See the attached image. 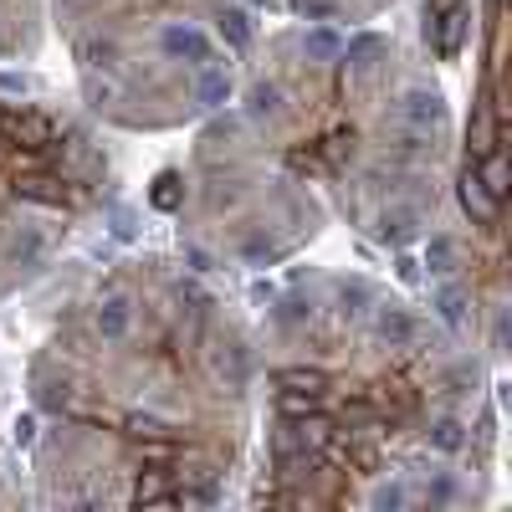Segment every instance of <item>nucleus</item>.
Returning <instances> with one entry per match:
<instances>
[{"label":"nucleus","instance_id":"dca6fc26","mask_svg":"<svg viewBox=\"0 0 512 512\" xmlns=\"http://www.w3.org/2000/svg\"><path fill=\"white\" fill-rule=\"evenodd\" d=\"M16 195H21V200H36V205H67V190H62L57 180H47V175L16 180Z\"/></svg>","mask_w":512,"mask_h":512},{"label":"nucleus","instance_id":"393cba45","mask_svg":"<svg viewBox=\"0 0 512 512\" xmlns=\"http://www.w3.org/2000/svg\"><path fill=\"white\" fill-rule=\"evenodd\" d=\"M308 52H313V57H338V36H333L328 26L308 31Z\"/></svg>","mask_w":512,"mask_h":512},{"label":"nucleus","instance_id":"c756f323","mask_svg":"<svg viewBox=\"0 0 512 512\" xmlns=\"http://www.w3.org/2000/svg\"><path fill=\"white\" fill-rule=\"evenodd\" d=\"M241 256H246V262H272V256H277V246L256 236V241H246V246H241Z\"/></svg>","mask_w":512,"mask_h":512},{"label":"nucleus","instance_id":"1a4fd4ad","mask_svg":"<svg viewBox=\"0 0 512 512\" xmlns=\"http://www.w3.org/2000/svg\"><path fill=\"white\" fill-rule=\"evenodd\" d=\"M282 88L277 82H251V93H246V113L256 118V123H277L282 118Z\"/></svg>","mask_w":512,"mask_h":512},{"label":"nucleus","instance_id":"bb28decb","mask_svg":"<svg viewBox=\"0 0 512 512\" xmlns=\"http://www.w3.org/2000/svg\"><path fill=\"white\" fill-rule=\"evenodd\" d=\"M308 313H313V308L303 303V297H287V303L277 308V323H282V328H297V323H303Z\"/></svg>","mask_w":512,"mask_h":512},{"label":"nucleus","instance_id":"39448f33","mask_svg":"<svg viewBox=\"0 0 512 512\" xmlns=\"http://www.w3.org/2000/svg\"><path fill=\"white\" fill-rule=\"evenodd\" d=\"M456 195H461V210H466V216H472L477 226H497V210H502V200H492V195H487V185L477 180V169H472V164H466V175H461Z\"/></svg>","mask_w":512,"mask_h":512},{"label":"nucleus","instance_id":"aec40b11","mask_svg":"<svg viewBox=\"0 0 512 512\" xmlns=\"http://www.w3.org/2000/svg\"><path fill=\"white\" fill-rule=\"evenodd\" d=\"M431 446H436V451H446V456H456V451L466 446V425H461V420H451V415H441V420L431 425Z\"/></svg>","mask_w":512,"mask_h":512},{"label":"nucleus","instance_id":"4be33fe9","mask_svg":"<svg viewBox=\"0 0 512 512\" xmlns=\"http://www.w3.org/2000/svg\"><path fill=\"white\" fill-rule=\"evenodd\" d=\"M277 410L287 420H303V415H318L323 410V395H303V390H282L277 395Z\"/></svg>","mask_w":512,"mask_h":512},{"label":"nucleus","instance_id":"0eeeda50","mask_svg":"<svg viewBox=\"0 0 512 512\" xmlns=\"http://www.w3.org/2000/svg\"><path fill=\"white\" fill-rule=\"evenodd\" d=\"M379 57H384V41H379V36H354L349 52H344V72H349L354 82H364V77H374Z\"/></svg>","mask_w":512,"mask_h":512},{"label":"nucleus","instance_id":"a878e982","mask_svg":"<svg viewBox=\"0 0 512 512\" xmlns=\"http://www.w3.org/2000/svg\"><path fill=\"white\" fill-rule=\"evenodd\" d=\"M379 512H395V507H405V487L400 482H390V487H374V497H369Z\"/></svg>","mask_w":512,"mask_h":512},{"label":"nucleus","instance_id":"6e6552de","mask_svg":"<svg viewBox=\"0 0 512 512\" xmlns=\"http://www.w3.org/2000/svg\"><path fill=\"white\" fill-rule=\"evenodd\" d=\"M472 169H477V180L487 185L492 200H507V190H512L507 180H512V175H507V154H502V149H487L482 159H472Z\"/></svg>","mask_w":512,"mask_h":512},{"label":"nucleus","instance_id":"72a5a7b5","mask_svg":"<svg viewBox=\"0 0 512 512\" xmlns=\"http://www.w3.org/2000/svg\"><path fill=\"white\" fill-rule=\"evenodd\" d=\"M492 344L507 349V313H497V328H492Z\"/></svg>","mask_w":512,"mask_h":512},{"label":"nucleus","instance_id":"6ab92c4d","mask_svg":"<svg viewBox=\"0 0 512 512\" xmlns=\"http://www.w3.org/2000/svg\"><path fill=\"white\" fill-rule=\"evenodd\" d=\"M456 241L451 236H431V241H425V267H431L436 277H451L456 272Z\"/></svg>","mask_w":512,"mask_h":512},{"label":"nucleus","instance_id":"ddd939ff","mask_svg":"<svg viewBox=\"0 0 512 512\" xmlns=\"http://www.w3.org/2000/svg\"><path fill=\"white\" fill-rule=\"evenodd\" d=\"M123 431L134 436V441H149V446H169V441L180 436L175 425L159 420V415H128V420H123Z\"/></svg>","mask_w":512,"mask_h":512},{"label":"nucleus","instance_id":"412c9836","mask_svg":"<svg viewBox=\"0 0 512 512\" xmlns=\"http://www.w3.org/2000/svg\"><path fill=\"white\" fill-rule=\"evenodd\" d=\"M149 200H154V210H180V200H185V185H180V175H175V169H164V175L154 180Z\"/></svg>","mask_w":512,"mask_h":512},{"label":"nucleus","instance_id":"7c9ffc66","mask_svg":"<svg viewBox=\"0 0 512 512\" xmlns=\"http://www.w3.org/2000/svg\"><path fill=\"white\" fill-rule=\"evenodd\" d=\"M451 6H461V0H425V26H436Z\"/></svg>","mask_w":512,"mask_h":512},{"label":"nucleus","instance_id":"f8f14e48","mask_svg":"<svg viewBox=\"0 0 512 512\" xmlns=\"http://www.w3.org/2000/svg\"><path fill=\"white\" fill-rule=\"evenodd\" d=\"M487 149H497V103L482 98L472 113V159H482Z\"/></svg>","mask_w":512,"mask_h":512},{"label":"nucleus","instance_id":"9b49d317","mask_svg":"<svg viewBox=\"0 0 512 512\" xmlns=\"http://www.w3.org/2000/svg\"><path fill=\"white\" fill-rule=\"evenodd\" d=\"M195 98H200L205 108H221V103L231 98V72L216 67V62H205V67H200V82H195Z\"/></svg>","mask_w":512,"mask_h":512},{"label":"nucleus","instance_id":"2eb2a0df","mask_svg":"<svg viewBox=\"0 0 512 512\" xmlns=\"http://www.w3.org/2000/svg\"><path fill=\"white\" fill-rule=\"evenodd\" d=\"M277 390H303V395H323L328 390V374L323 369H277L272 374Z\"/></svg>","mask_w":512,"mask_h":512},{"label":"nucleus","instance_id":"20e7f679","mask_svg":"<svg viewBox=\"0 0 512 512\" xmlns=\"http://www.w3.org/2000/svg\"><path fill=\"white\" fill-rule=\"evenodd\" d=\"M374 338L379 344H390V349H410L415 338H420V318L410 308H395V303H384L374 313Z\"/></svg>","mask_w":512,"mask_h":512},{"label":"nucleus","instance_id":"b1692460","mask_svg":"<svg viewBox=\"0 0 512 512\" xmlns=\"http://www.w3.org/2000/svg\"><path fill=\"white\" fill-rule=\"evenodd\" d=\"M323 159H328V164L354 159V134H328V139H323Z\"/></svg>","mask_w":512,"mask_h":512},{"label":"nucleus","instance_id":"a211bd4d","mask_svg":"<svg viewBox=\"0 0 512 512\" xmlns=\"http://www.w3.org/2000/svg\"><path fill=\"white\" fill-rule=\"evenodd\" d=\"M41 246H47V241H41V231H36V226H26V231H16V236H11L6 262H11V267H31L36 256H41Z\"/></svg>","mask_w":512,"mask_h":512},{"label":"nucleus","instance_id":"c85d7f7f","mask_svg":"<svg viewBox=\"0 0 512 512\" xmlns=\"http://www.w3.org/2000/svg\"><path fill=\"white\" fill-rule=\"evenodd\" d=\"M297 11H303L308 21H328L338 11V0H297Z\"/></svg>","mask_w":512,"mask_h":512},{"label":"nucleus","instance_id":"4468645a","mask_svg":"<svg viewBox=\"0 0 512 512\" xmlns=\"http://www.w3.org/2000/svg\"><path fill=\"white\" fill-rule=\"evenodd\" d=\"M436 313H441V323H446L451 333L466 328V287H461V282H446V287L436 292Z\"/></svg>","mask_w":512,"mask_h":512},{"label":"nucleus","instance_id":"473e14b6","mask_svg":"<svg viewBox=\"0 0 512 512\" xmlns=\"http://www.w3.org/2000/svg\"><path fill=\"white\" fill-rule=\"evenodd\" d=\"M0 93H26V77H16V72H0Z\"/></svg>","mask_w":512,"mask_h":512},{"label":"nucleus","instance_id":"f03ea898","mask_svg":"<svg viewBox=\"0 0 512 512\" xmlns=\"http://www.w3.org/2000/svg\"><path fill=\"white\" fill-rule=\"evenodd\" d=\"M0 134L16 149H47L57 139V128H52L47 113H11V118H0Z\"/></svg>","mask_w":512,"mask_h":512},{"label":"nucleus","instance_id":"f257e3e1","mask_svg":"<svg viewBox=\"0 0 512 512\" xmlns=\"http://www.w3.org/2000/svg\"><path fill=\"white\" fill-rule=\"evenodd\" d=\"M395 118L400 128H415V134H441V123H446V98L436 88H405L400 103H395Z\"/></svg>","mask_w":512,"mask_h":512},{"label":"nucleus","instance_id":"7ed1b4c3","mask_svg":"<svg viewBox=\"0 0 512 512\" xmlns=\"http://www.w3.org/2000/svg\"><path fill=\"white\" fill-rule=\"evenodd\" d=\"M159 47L175 57V62H190V67H205L210 62V36L200 31V26H164V36H159Z\"/></svg>","mask_w":512,"mask_h":512},{"label":"nucleus","instance_id":"cd10ccee","mask_svg":"<svg viewBox=\"0 0 512 512\" xmlns=\"http://www.w3.org/2000/svg\"><path fill=\"white\" fill-rule=\"evenodd\" d=\"M11 436H16V446H21V451H31V446H36V415H16Z\"/></svg>","mask_w":512,"mask_h":512},{"label":"nucleus","instance_id":"423d86ee","mask_svg":"<svg viewBox=\"0 0 512 512\" xmlns=\"http://www.w3.org/2000/svg\"><path fill=\"white\" fill-rule=\"evenodd\" d=\"M93 323H98V333L108 338V344H123L128 328H134V303H128L123 292H108L98 303V313H93Z\"/></svg>","mask_w":512,"mask_h":512},{"label":"nucleus","instance_id":"9d476101","mask_svg":"<svg viewBox=\"0 0 512 512\" xmlns=\"http://www.w3.org/2000/svg\"><path fill=\"white\" fill-rule=\"evenodd\" d=\"M134 507H180V492L164 482V472H144L134 482Z\"/></svg>","mask_w":512,"mask_h":512},{"label":"nucleus","instance_id":"5701e85b","mask_svg":"<svg viewBox=\"0 0 512 512\" xmlns=\"http://www.w3.org/2000/svg\"><path fill=\"white\" fill-rule=\"evenodd\" d=\"M221 36L231 41L236 52H246V47H251V21H246V11H221Z\"/></svg>","mask_w":512,"mask_h":512},{"label":"nucleus","instance_id":"f3484780","mask_svg":"<svg viewBox=\"0 0 512 512\" xmlns=\"http://www.w3.org/2000/svg\"><path fill=\"white\" fill-rule=\"evenodd\" d=\"M415 226H420V210L415 205H395V210H384V221H379V231L390 236V241H410Z\"/></svg>","mask_w":512,"mask_h":512},{"label":"nucleus","instance_id":"2f4dec72","mask_svg":"<svg viewBox=\"0 0 512 512\" xmlns=\"http://www.w3.org/2000/svg\"><path fill=\"white\" fill-rule=\"evenodd\" d=\"M425 497H431V502H451V497H456V482H451V477H441V482H436L431 492H425Z\"/></svg>","mask_w":512,"mask_h":512}]
</instances>
